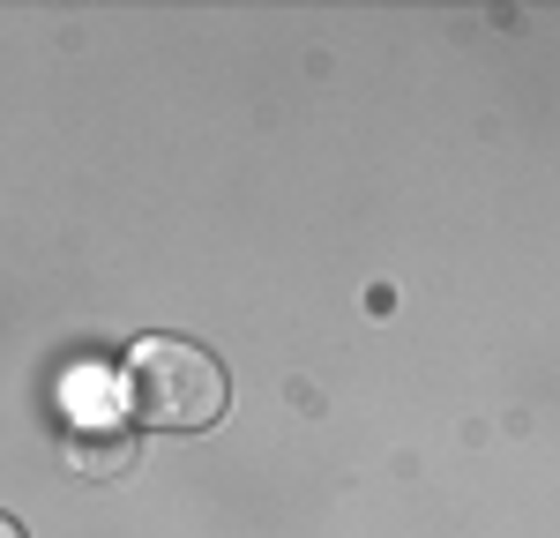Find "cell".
Here are the masks:
<instances>
[{
	"label": "cell",
	"mask_w": 560,
	"mask_h": 538,
	"mask_svg": "<svg viewBox=\"0 0 560 538\" xmlns=\"http://www.w3.org/2000/svg\"><path fill=\"white\" fill-rule=\"evenodd\" d=\"M232 404V382L217 352L187 344V337H150L135 344L128 359V411L142 426H165V434H195V426H217Z\"/></svg>",
	"instance_id": "obj_1"
},
{
	"label": "cell",
	"mask_w": 560,
	"mask_h": 538,
	"mask_svg": "<svg viewBox=\"0 0 560 538\" xmlns=\"http://www.w3.org/2000/svg\"><path fill=\"white\" fill-rule=\"evenodd\" d=\"M0 538H23V531H15V524H8V516H0Z\"/></svg>",
	"instance_id": "obj_2"
}]
</instances>
